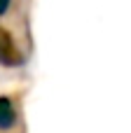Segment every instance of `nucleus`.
<instances>
[{"label":"nucleus","mask_w":131,"mask_h":133,"mask_svg":"<svg viewBox=\"0 0 131 133\" xmlns=\"http://www.w3.org/2000/svg\"><path fill=\"white\" fill-rule=\"evenodd\" d=\"M7 9H9V0H0V16H2Z\"/></svg>","instance_id":"3"},{"label":"nucleus","mask_w":131,"mask_h":133,"mask_svg":"<svg viewBox=\"0 0 131 133\" xmlns=\"http://www.w3.org/2000/svg\"><path fill=\"white\" fill-rule=\"evenodd\" d=\"M0 63L2 65H19L21 63V51L16 49L14 37L5 28H0Z\"/></svg>","instance_id":"1"},{"label":"nucleus","mask_w":131,"mask_h":133,"mask_svg":"<svg viewBox=\"0 0 131 133\" xmlns=\"http://www.w3.org/2000/svg\"><path fill=\"white\" fill-rule=\"evenodd\" d=\"M16 124V112H14V105L9 98L0 96V131H7Z\"/></svg>","instance_id":"2"}]
</instances>
